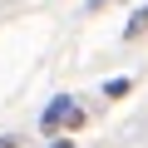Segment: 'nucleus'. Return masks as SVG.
Segmentation results:
<instances>
[{"label": "nucleus", "mask_w": 148, "mask_h": 148, "mask_svg": "<svg viewBox=\"0 0 148 148\" xmlns=\"http://www.w3.org/2000/svg\"><path fill=\"white\" fill-rule=\"evenodd\" d=\"M79 119H84V114H79V104L59 94V99H54V104H49V109L40 114V128H45V133H54L59 123H69V128H79Z\"/></svg>", "instance_id": "nucleus-1"}, {"label": "nucleus", "mask_w": 148, "mask_h": 148, "mask_svg": "<svg viewBox=\"0 0 148 148\" xmlns=\"http://www.w3.org/2000/svg\"><path fill=\"white\" fill-rule=\"evenodd\" d=\"M143 30H148V5H138V10H133V20L123 25V40H138Z\"/></svg>", "instance_id": "nucleus-2"}, {"label": "nucleus", "mask_w": 148, "mask_h": 148, "mask_svg": "<svg viewBox=\"0 0 148 148\" xmlns=\"http://www.w3.org/2000/svg\"><path fill=\"white\" fill-rule=\"evenodd\" d=\"M104 94H109V99H119V94H128V79H109V84H104Z\"/></svg>", "instance_id": "nucleus-3"}, {"label": "nucleus", "mask_w": 148, "mask_h": 148, "mask_svg": "<svg viewBox=\"0 0 148 148\" xmlns=\"http://www.w3.org/2000/svg\"><path fill=\"white\" fill-rule=\"evenodd\" d=\"M0 148H20V143H15V138H0Z\"/></svg>", "instance_id": "nucleus-4"}, {"label": "nucleus", "mask_w": 148, "mask_h": 148, "mask_svg": "<svg viewBox=\"0 0 148 148\" xmlns=\"http://www.w3.org/2000/svg\"><path fill=\"white\" fill-rule=\"evenodd\" d=\"M49 148H69V138H59V143H49Z\"/></svg>", "instance_id": "nucleus-5"}, {"label": "nucleus", "mask_w": 148, "mask_h": 148, "mask_svg": "<svg viewBox=\"0 0 148 148\" xmlns=\"http://www.w3.org/2000/svg\"><path fill=\"white\" fill-rule=\"evenodd\" d=\"M99 5H104V0H89V10H99Z\"/></svg>", "instance_id": "nucleus-6"}]
</instances>
